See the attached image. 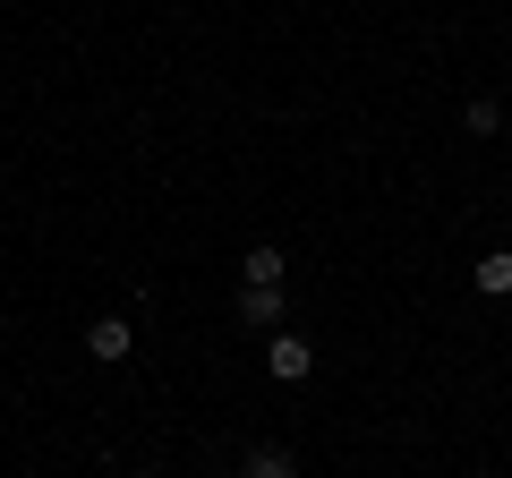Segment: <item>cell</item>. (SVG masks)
<instances>
[{
	"instance_id": "1",
	"label": "cell",
	"mask_w": 512,
	"mask_h": 478,
	"mask_svg": "<svg viewBox=\"0 0 512 478\" xmlns=\"http://www.w3.org/2000/svg\"><path fill=\"white\" fill-rule=\"evenodd\" d=\"M265 368H274L282 385H299V376L316 368V342H308V333H291V325H282L274 342H265Z\"/></svg>"
},
{
	"instance_id": "2",
	"label": "cell",
	"mask_w": 512,
	"mask_h": 478,
	"mask_svg": "<svg viewBox=\"0 0 512 478\" xmlns=\"http://www.w3.org/2000/svg\"><path fill=\"white\" fill-rule=\"evenodd\" d=\"M128 350H137V333H128V316H94V325H86V359H94V368H120Z\"/></svg>"
},
{
	"instance_id": "3",
	"label": "cell",
	"mask_w": 512,
	"mask_h": 478,
	"mask_svg": "<svg viewBox=\"0 0 512 478\" xmlns=\"http://www.w3.org/2000/svg\"><path fill=\"white\" fill-rule=\"evenodd\" d=\"M239 282H248V291H282V282H291V257H282L274 239H256L248 257H239Z\"/></svg>"
},
{
	"instance_id": "4",
	"label": "cell",
	"mask_w": 512,
	"mask_h": 478,
	"mask_svg": "<svg viewBox=\"0 0 512 478\" xmlns=\"http://www.w3.org/2000/svg\"><path fill=\"white\" fill-rule=\"evenodd\" d=\"M239 325H256V333H282V291H248V282H239Z\"/></svg>"
},
{
	"instance_id": "5",
	"label": "cell",
	"mask_w": 512,
	"mask_h": 478,
	"mask_svg": "<svg viewBox=\"0 0 512 478\" xmlns=\"http://www.w3.org/2000/svg\"><path fill=\"white\" fill-rule=\"evenodd\" d=\"M470 282H478L487 299H512V248H495V257H478V265H470Z\"/></svg>"
},
{
	"instance_id": "6",
	"label": "cell",
	"mask_w": 512,
	"mask_h": 478,
	"mask_svg": "<svg viewBox=\"0 0 512 478\" xmlns=\"http://www.w3.org/2000/svg\"><path fill=\"white\" fill-rule=\"evenodd\" d=\"M239 478H299V461L282 453V444H256V453H248V470H239Z\"/></svg>"
},
{
	"instance_id": "7",
	"label": "cell",
	"mask_w": 512,
	"mask_h": 478,
	"mask_svg": "<svg viewBox=\"0 0 512 478\" xmlns=\"http://www.w3.org/2000/svg\"><path fill=\"white\" fill-rule=\"evenodd\" d=\"M461 120H470V137H504V111H495V103H470Z\"/></svg>"
},
{
	"instance_id": "8",
	"label": "cell",
	"mask_w": 512,
	"mask_h": 478,
	"mask_svg": "<svg viewBox=\"0 0 512 478\" xmlns=\"http://www.w3.org/2000/svg\"><path fill=\"white\" fill-rule=\"evenodd\" d=\"M470 478H487V470H470Z\"/></svg>"
},
{
	"instance_id": "9",
	"label": "cell",
	"mask_w": 512,
	"mask_h": 478,
	"mask_svg": "<svg viewBox=\"0 0 512 478\" xmlns=\"http://www.w3.org/2000/svg\"><path fill=\"white\" fill-rule=\"evenodd\" d=\"M504 137H512V120H504Z\"/></svg>"
}]
</instances>
